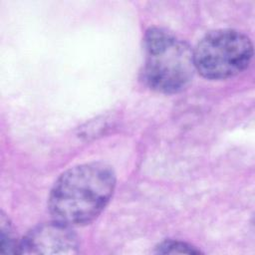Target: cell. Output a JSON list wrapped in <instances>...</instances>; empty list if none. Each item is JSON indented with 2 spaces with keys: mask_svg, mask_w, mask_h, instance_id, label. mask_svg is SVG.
Returning a JSON list of instances; mask_svg holds the SVG:
<instances>
[{
  "mask_svg": "<svg viewBox=\"0 0 255 255\" xmlns=\"http://www.w3.org/2000/svg\"><path fill=\"white\" fill-rule=\"evenodd\" d=\"M116 173L104 162H87L63 172L54 183L48 207L53 220L82 226L95 220L112 198Z\"/></svg>",
  "mask_w": 255,
  "mask_h": 255,
  "instance_id": "1",
  "label": "cell"
},
{
  "mask_svg": "<svg viewBox=\"0 0 255 255\" xmlns=\"http://www.w3.org/2000/svg\"><path fill=\"white\" fill-rule=\"evenodd\" d=\"M143 80L149 88L163 94L182 91L195 72L193 50L171 32L149 28L143 38Z\"/></svg>",
  "mask_w": 255,
  "mask_h": 255,
  "instance_id": "2",
  "label": "cell"
},
{
  "mask_svg": "<svg viewBox=\"0 0 255 255\" xmlns=\"http://www.w3.org/2000/svg\"><path fill=\"white\" fill-rule=\"evenodd\" d=\"M253 57L251 40L242 32L219 29L206 34L193 49L195 71L210 80H222L243 72Z\"/></svg>",
  "mask_w": 255,
  "mask_h": 255,
  "instance_id": "3",
  "label": "cell"
},
{
  "mask_svg": "<svg viewBox=\"0 0 255 255\" xmlns=\"http://www.w3.org/2000/svg\"><path fill=\"white\" fill-rule=\"evenodd\" d=\"M78 247L72 227L53 220L30 230L20 241L19 254H74Z\"/></svg>",
  "mask_w": 255,
  "mask_h": 255,
  "instance_id": "4",
  "label": "cell"
},
{
  "mask_svg": "<svg viewBox=\"0 0 255 255\" xmlns=\"http://www.w3.org/2000/svg\"><path fill=\"white\" fill-rule=\"evenodd\" d=\"M1 230V252L10 254H19L20 241L17 239L15 230L9 221V218L2 212L0 216Z\"/></svg>",
  "mask_w": 255,
  "mask_h": 255,
  "instance_id": "5",
  "label": "cell"
},
{
  "mask_svg": "<svg viewBox=\"0 0 255 255\" xmlns=\"http://www.w3.org/2000/svg\"><path fill=\"white\" fill-rule=\"evenodd\" d=\"M158 254H200L201 251L189 243L179 240H165L156 246Z\"/></svg>",
  "mask_w": 255,
  "mask_h": 255,
  "instance_id": "6",
  "label": "cell"
}]
</instances>
